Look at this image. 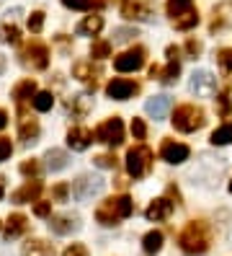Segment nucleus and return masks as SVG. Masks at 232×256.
<instances>
[{
    "label": "nucleus",
    "mask_w": 232,
    "mask_h": 256,
    "mask_svg": "<svg viewBox=\"0 0 232 256\" xmlns=\"http://www.w3.org/2000/svg\"><path fill=\"white\" fill-rule=\"evenodd\" d=\"M212 236H209V225L204 220H191L178 236V246L189 254V256H201L209 251Z\"/></svg>",
    "instance_id": "obj_1"
},
{
    "label": "nucleus",
    "mask_w": 232,
    "mask_h": 256,
    "mask_svg": "<svg viewBox=\"0 0 232 256\" xmlns=\"http://www.w3.org/2000/svg\"><path fill=\"white\" fill-rule=\"evenodd\" d=\"M132 212H134V202L127 197V194H121V197H111V200L98 204L96 220L103 225V228H114V225H119L121 220H127Z\"/></svg>",
    "instance_id": "obj_2"
},
{
    "label": "nucleus",
    "mask_w": 232,
    "mask_h": 256,
    "mask_svg": "<svg viewBox=\"0 0 232 256\" xmlns=\"http://www.w3.org/2000/svg\"><path fill=\"white\" fill-rule=\"evenodd\" d=\"M207 124V114L196 104H183L173 112V127L178 132H196Z\"/></svg>",
    "instance_id": "obj_3"
},
{
    "label": "nucleus",
    "mask_w": 232,
    "mask_h": 256,
    "mask_svg": "<svg viewBox=\"0 0 232 256\" xmlns=\"http://www.w3.org/2000/svg\"><path fill=\"white\" fill-rule=\"evenodd\" d=\"M106 182L98 176H90V174H83V176H77L72 186H70V194L77 200V202H90L93 197H98V194L103 192Z\"/></svg>",
    "instance_id": "obj_4"
},
{
    "label": "nucleus",
    "mask_w": 232,
    "mask_h": 256,
    "mask_svg": "<svg viewBox=\"0 0 232 256\" xmlns=\"http://www.w3.org/2000/svg\"><path fill=\"white\" fill-rule=\"evenodd\" d=\"M152 166V150L147 145H134L127 153V171L134 178H142Z\"/></svg>",
    "instance_id": "obj_5"
},
{
    "label": "nucleus",
    "mask_w": 232,
    "mask_h": 256,
    "mask_svg": "<svg viewBox=\"0 0 232 256\" xmlns=\"http://www.w3.org/2000/svg\"><path fill=\"white\" fill-rule=\"evenodd\" d=\"M93 138H96V142H106V145H121L124 142V124H121V119L119 116H111V119H106L103 124H98V130L93 132Z\"/></svg>",
    "instance_id": "obj_6"
},
{
    "label": "nucleus",
    "mask_w": 232,
    "mask_h": 256,
    "mask_svg": "<svg viewBox=\"0 0 232 256\" xmlns=\"http://www.w3.org/2000/svg\"><path fill=\"white\" fill-rule=\"evenodd\" d=\"M21 62L26 68H31V70H46V68H49V50H46V44H41L39 39H34L23 50Z\"/></svg>",
    "instance_id": "obj_7"
},
{
    "label": "nucleus",
    "mask_w": 232,
    "mask_h": 256,
    "mask_svg": "<svg viewBox=\"0 0 232 256\" xmlns=\"http://www.w3.org/2000/svg\"><path fill=\"white\" fill-rule=\"evenodd\" d=\"M145 57H147V50L145 47H132L127 52H121L116 60H114V68L119 72H134L145 65Z\"/></svg>",
    "instance_id": "obj_8"
},
{
    "label": "nucleus",
    "mask_w": 232,
    "mask_h": 256,
    "mask_svg": "<svg viewBox=\"0 0 232 256\" xmlns=\"http://www.w3.org/2000/svg\"><path fill=\"white\" fill-rule=\"evenodd\" d=\"M191 91H194L196 96H201V98L214 96V91H217V78H214L209 70H194V75H191Z\"/></svg>",
    "instance_id": "obj_9"
},
{
    "label": "nucleus",
    "mask_w": 232,
    "mask_h": 256,
    "mask_svg": "<svg viewBox=\"0 0 232 256\" xmlns=\"http://www.w3.org/2000/svg\"><path fill=\"white\" fill-rule=\"evenodd\" d=\"M49 230L54 236H70L75 230H80V215H72V212L54 215V218H49Z\"/></svg>",
    "instance_id": "obj_10"
},
{
    "label": "nucleus",
    "mask_w": 232,
    "mask_h": 256,
    "mask_svg": "<svg viewBox=\"0 0 232 256\" xmlns=\"http://www.w3.org/2000/svg\"><path fill=\"white\" fill-rule=\"evenodd\" d=\"M191 156V148L189 145H183V142H176V140H165L160 145V158L168 160V163H183V160H189Z\"/></svg>",
    "instance_id": "obj_11"
},
{
    "label": "nucleus",
    "mask_w": 232,
    "mask_h": 256,
    "mask_svg": "<svg viewBox=\"0 0 232 256\" xmlns=\"http://www.w3.org/2000/svg\"><path fill=\"white\" fill-rule=\"evenodd\" d=\"M44 184L39 182V178H28V182L21 186V189H15L13 192V202L15 204H26V202H39V194H41Z\"/></svg>",
    "instance_id": "obj_12"
},
{
    "label": "nucleus",
    "mask_w": 232,
    "mask_h": 256,
    "mask_svg": "<svg viewBox=\"0 0 232 256\" xmlns=\"http://www.w3.org/2000/svg\"><path fill=\"white\" fill-rule=\"evenodd\" d=\"M170 212H173V202H170L168 197H160V200H152L150 207L145 210V218L150 222H163L170 218Z\"/></svg>",
    "instance_id": "obj_13"
},
{
    "label": "nucleus",
    "mask_w": 232,
    "mask_h": 256,
    "mask_svg": "<svg viewBox=\"0 0 232 256\" xmlns=\"http://www.w3.org/2000/svg\"><path fill=\"white\" fill-rule=\"evenodd\" d=\"M106 94L111 96L114 101H127L132 94H137V83H132L127 78H114L111 83L106 86Z\"/></svg>",
    "instance_id": "obj_14"
},
{
    "label": "nucleus",
    "mask_w": 232,
    "mask_h": 256,
    "mask_svg": "<svg viewBox=\"0 0 232 256\" xmlns=\"http://www.w3.org/2000/svg\"><path fill=\"white\" fill-rule=\"evenodd\" d=\"M39 132H41L39 122H36V119H31V116H26V112L21 109V127H18L21 142H23V145H34V142L39 140Z\"/></svg>",
    "instance_id": "obj_15"
},
{
    "label": "nucleus",
    "mask_w": 232,
    "mask_h": 256,
    "mask_svg": "<svg viewBox=\"0 0 232 256\" xmlns=\"http://www.w3.org/2000/svg\"><path fill=\"white\" fill-rule=\"evenodd\" d=\"M90 142H93V132L88 127H72L67 132V145L72 150H77V153H80V150H88Z\"/></svg>",
    "instance_id": "obj_16"
},
{
    "label": "nucleus",
    "mask_w": 232,
    "mask_h": 256,
    "mask_svg": "<svg viewBox=\"0 0 232 256\" xmlns=\"http://www.w3.org/2000/svg\"><path fill=\"white\" fill-rule=\"evenodd\" d=\"M98 75H101V70H98V68H93V62H88V60H80V62H75V65H72V78L83 80V83H90L93 88H96Z\"/></svg>",
    "instance_id": "obj_17"
},
{
    "label": "nucleus",
    "mask_w": 232,
    "mask_h": 256,
    "mask_svg": "<svg viewBox=\"0 0 232 256\" xmlns=\"http://www.w3.org/2000/svg\"><path fill=\"white\" fill-rule=\"evenodd\" d=\"M121 13H124L127 18H137V21H150V18L155 16L152 6H150V3H139V0H129V3L121 8Z\"/></svg>",
    "instance_id": "obj_18"
},
{
    "label": "nucleus",
    "mask_w": 232,
    "mask_h": 256,
    "mask_svg": "<svg viewBox=\"0 0 232 256\" xmlns=\"http://www.w3.org/2000/svg\"><path fill=\"white\" fill-rule=\"evenodd\" d=\"M90 106H93V98H90V96H85V94H77V96L67 98L65 112H67V114H72L75 119H83V116L90 112Z\"/></svg>",
    "instance_id": "obj_19"
},
{
    "label": "nucleus",
    "mask_w": 232,
    "mask_h": 256,
    "mask_svg": "<svg viewBox=\"0 0 232 256\" xmlns=\"http://www.w3.org/2000/svg\"><path fill=\"white\" fill-rule=\"evenodd\" d=\"M170 106H173L170 96H152V98H147V104H145V112H147L152 119H165V114L170 112Z\"/></svg>",
    "instance_id": "obj_20"
},
{
    "label": "nucleus",
    "mask_w": 232,
    "mask_h": 256,
    "mask_svg": "<svg viewBox=\"0 0 232 256\" xmlns=\"http://www.w3.org/2000/svg\"><path fill=\"white\" fill-rule=\"evenodd\" d=\"M21 256H54V246L41 240V238H31V240L23 244Z\"/></svg>",
    "instance_id": "obj_21"
},
{
    "label": "nucleus",
    "mask_w": 232,
    "mask_h": 256,
    "mask_svg": "<svg viewBox=\"0 0 232 256\" xmlns=\"http://www.w3.org/2000/svg\"><path fill=\"white\" fill-rule=\"evenodd\" d=\"M28 230V218L26 215H21V212H13L10 218H8V222H5V238L10 240V238H18V236H23Z\"/></svg>",
    "instance_id": "obj_22"
},
{
    "label": "nucleus",
    "mask_w": 232,
    "mask_h": 256,
    "mask_svg": "<svg viewBox=\"0 0 232 256\" xmlns=\"http://www.w3.org/2000/svg\"><path fill=\"white\" fill-rule=\"evenodd\" d=\"M46 168L49 171H65L67 168V163H70V156L65 153V150H59V148H52V150H46Z\"/></svg>",
    "instance_id": "obj_23"
},
{
    "label": "nucleus",
    "mask_w": 232,
    "mask_h": 256,
    "mask_svg": "<svg viewBox=\"0 0 232 256\" xmlns=\"http://www.w3.org/2000/svg\"><path fill=\"white\" fill-rule=\"evenodd\" d=\"M34 96H36V80H34V78H26V80H21V83L13 86V98L18 101V104L34 98Z\"/></svg>",
    "instance_id": "obj_24"
},
{
    "label": "nucleus",
    "mask_w": 232,
    "mask_h": 256,
    "mask_svg": "<svg viewBox=\"0 0 232 256\" xmlns=\"http://www.w3.org/2000/svg\"><path fill=\"white\" fill-rule=\"evenodd\" d=\"M101 28H103V18L93 13V16H85L80 24H77V34L80 36H96Z\"/></svg>",
    "instance_id": "obj_25"
},
{
    "label": "nucleus",
    "mask_w": 232,
    "mask_h": 256,
    "mask_svg": "<svg viewBox=\"0 0 232 256\" xmlns=\"http://www.w3.org/2000/svg\"><path fill=\"white\" fill-rule=\"evenodd\" d=\"M199 24V10L196 8H189L186 13H181L178 18H173V26L181 28V32H189V28H194Z\"/></svg>",
    "instance_id": "obj_26"
},
{
    "label": "nucleus",
    "mask_w": 232,
    "mask_h": 256,
    "mask_svg": "<svg viewBox=\"0 0 232 256\" xmlns=\"http://www.w3.org/2000/svg\"><path fill=\"white\" fill-rule=\"evenodd\" d=\"M163 240H165V236H163L160 230H150V233L142 238V248H145V254H158V251L163 248Z\"/></svg>",
    "instance_id": "obj_27"
},
{
    "label": "nucleus",
    "mask_w": 232,
    "mask_h": 256,
    "mask_svg": "<svg viewBox=\"0 0 232 256\" xmlns=\"http://www.w3.org/2000/svg\"><path fill=\"white\" fill-rule=\"evenodd\" d=\"M0 42H5V44H18L21 42V28L5 21V24H0Z\"/></svg>",
    "instance_id": "obj_28"
},
{
    "label": "nucleus",
    "mask_w": 232,
    "mask_h": 256,
    "mask_svg": "<svg viewBox=\"0 0 232 256\" xmlns=\"http://www.w3.org/2000/svg\"><path fill=\"white\" fill-rule=\"evenodd\" d=\"M230 142H232V122L217 127L212 132V145H230Z\"/></svg>",
    "instance_id": "obj_29"
},
{
    "label": "nucleus",
    "mask_w": 232,
    "mask_h": 256,
    "mask_svg": "<svg viewBox=\"0 0 232 256\" xmlns=\"http://www.w3.org/2000/svg\"><path fill=\"white\" fill-rule=\"evenodd\" d=\"M31 101H34V109H36V112H49V109L54 106L52 91H36V96L31 98Z\"/></svg>",
    "instance_id": "obj_30"
},
{
    "label": "nucleus",
    "mask_w": 232,
    "mask_h": 256,
    "mask_svg": "<svg viewBox=\"0 0 232 256\" xmlns=\"http://www.w3.org/2000/svg\"><path fill=\"white\" fill-rule=\"evenodd\" d=\"M90 57H93V60H106V57H111V42H106V39L93 42V44H90Z\"/></svg>",
    "instance_id": "obj_31"
},
{
    "label": "nucleus",
    "mask_w": 232,
    "mask_h": 256,
    "mask_svg": "<svg viewBox=\"0 0 232 256\" xmlns=\"http://www.w3.org/2000/svg\"><path fill=\"white\" fill-rule=\"evenodd\" d=\"M178 75H181V62H178V60H170L168 68H165V70H160L158 78H160L163 83H173V80L178 78Z\"/></svg>",
    "instance_id": "obj_32"
},
{
    "label": "nucleus",
    "mask_w": 232,
    "mask_h": 256,
    "mask_svg": "<svg viewBox=\"0 0 232 256\" xmlns=\"http://www.w3.org/2000/svg\"><path fill=\"white\" fill-rule=\"evenodd\" d=\"M191 6V0H168V13H170V18H178L181 13H186Z\"/></svg>",
    "instance_id": "obj_33"
},
{
    "label": "nucleus",
    "mask_w": 232,
    "mask_h": 256,
    "mask_svg": "<svg viewBox=\"0 0 232 256\" xmlns=\"http://www.w3.org/2000/svg\"><path fill=\"white\" fill-rule=\"evenodd\" d=\"M39 171H41V166H39V160H34V158L21 163V174L28 176V178H39Z\"/></svg>",
    "instance_id": "obj_34"
},
{
    "label": "nucleus",
    "mask_w": 232,
    "mask_h": 256,
    "mask_svg": "<svg viewBox=\"0 0 232 256\" xmlns=\"http://www.w3.org/2000/svg\"><path fill=\"white\" fill-rule=\"evenodd\" d=\"M217 60H220L222 70L232 78V50H220V54H217Z\"/></svg>",
    "instance_id": "obj_35"
},
{
    "label": "nucleus",
    "mask_w": 232,
    "mask_h": 256,
    "mask_svg": "<svg viewBox=\"0 0 232 256\" xmlns=\"http://www.w3.org/2000/svg\"><path fill=\"white\" fill-rule=\"evenodd\" d=\"M28 28H31L34 34H39L41 28H44V13H41V10H34V13L28 16Z\"/></svg>",
    "instance_id": "obj_36"
},
{
    "label": "nucleus",
    "mask_w": 232,
    "mask_h": 256,
    "mask_svg": "<svg viewBox=\"0 0 232 256\" xmlns=\"http://www.w3.org/2000/svg\"><path fill=\"white\" fill-rule=\"evenodd\" d=\"M93 163H96L98 168H116V156L103 153V156H96V158H93Z\"/></svg>",
    "instance_id": "obj_37"
},
{
    "label": "nucleus",
    "mask_w": 232,
    "mask_h": 256,
    "mask_svg": "<svg viewBox=\"0 0 232 256\" xmlns=\"http://www.w3.org/2000/svg\"><path fill=\"white\" fill-rule=\"evenodd\" d=\"M67 194H70V186H67V184H57V186L52 189V202H65Z\"/></svg>",
    "instance_id": "obj_38"
},
{
    "label": "nucleus",
    "mask_w": 232,
    "mask_h": 256,
    "mask_svg": "<svg viewBox=\"0 0 232 256\" xmlns=\"http://www.w3.org/2000/svg\"><path fill=\"white\" fill-rule=\"evenodd\" d=\"M62 3L72 10H90L93 8V0H62Z\"/></svg>",
    "instance_id": "obj_39"
},
{
    "label": "nucleus",
    "mask_w": 232,
    "mask_h": 256,
    "mask_svg": "<svg viewBox=\"0 0 232 256\" xmlns=\"http://www.w3.org/2000/svg\"><path fill=\"white\" fill-rule=\"evenodd\" d=\"M132 134H134V140H145L147 127H145L142 119H132Z\"/></svg>",
    "instance_id": "obj_40"
},
{
    "label": "nucleus",
    "mask_w": 232,
    "mask_h": 256,
    "mask_svg": "<svg viewBox=\"0 0 232 256\" xmlns=\"http://www.w3.org/2000/svg\"><path fill=\"white\" fill-rule=\"evenodd\" d=\"M34 215L36 218H49L52 215V202H36L34 204Z\"/></svg>",
    "instance_id": "obj_41"
},
{
    "label": "nucleus",
    "mask_w": 232,
    "mask_h": 256,
    "mask_svg": "<svg viewBox=\"0 0 232 256\" xmlns=\"http://www.w3.org/2000/svg\"><path fill=\"white\" fill-rule=\"evenodd\" d=\"M10 153H13V145H10V140H8V138H0V163L8 160V158H10Z\"/></svg>",
    "instance_id": "obj_42"
},
{
    "label": "nucleus",
    "mask_w": 232,
    "mask_h": 256,
    "mask_svg": "<svg viewBox=\"0 0 232 256\" xmlns=\"http://www.w3.org/2000/svg\"><path fill=\"white\" fill-rule=\"evenodd\" d=\"M132 36H137L134 28H116L114 32V42H129Z\"/></svg>",
    "instance_id": "obj_43"
},
{
    "label": "nucleus",
    "mask_w": 232,
    "mask_h": 256,
    "mask_svg": "<svg viewBox=\"0 0 232 256\" xmlns=\"http://www.w3.org/2000/svg\"><path fill=\"white\" fill-rule=\"evenodd\" d=\"M62 256H88V248L83 244H72V246L65 248V254H62Z\"/></svg>",
    "instance_id": "obj_44"
},
{
    "label": "nucleus",
    "mask_w": 232,
    "mask_h": 256,
    "mask_svg": "<svg viewBox=\"0 0 232 256\" xmlns=\"http://www.w3.org/2000/svg\"><path fill=\"white\" fill-rule=\"evenodd\" d=\"M217 104H220V114H222V116H227V114H230V109H232V101H230V96H227V94L217 96Z\"/></svg>",
    "instance_id": "obj_45"
},
{
    "label": "nucleus",
    "mask_w": 232,
    "mask_h": 256,
    "mask_svg": "<svg viewBox=\"0 0 232 256\" xmlns=\"http://www.w3.org/2000/svg\"><path fill=\"white\" fill-rule=\"evenodd\" d=\"M186 50H189V54H191V57L201 54V42H196V39H189V44H186Z\"/></svg>",
    "instance_id": "obj_46"
},
{
    "label": "nucleus",
    "mask_w": 232,
    "mask_h": 256,
    "mask_svg": "<svg viewBox=\"0 0 232 256\" xmlns=\"http://www.w3.org/2000/svg\"><path fill=\"white\" fill-rule=\"evenodd\" d=\"M5 124H8V114H5L3 109H0V130H3Z\"/></svg>",
    "instance_id": "obj_47"
},
{
    "label": "nucleus",
    "mask_w": 232,
    "mask_h": 256,
    "mask_svg": "<svg viewBox=\"0 0 232 256\" xmlns=\"http://www.w3.org/2000/svg\"><path fill=\"white\" fill-rule=\"evenodd\" d=\"M168 57L170 60H178V47H168Z\"/></svg>",
    "instance_id": "obj_48"
},
{
    "label": "nucleus",
    "mask_w": 232,
    "mask_h": 256,
    "mask_svg": "<svg viewBox=\"0 0 232 256\" xmlns=\"http://www.w3.org/2000/svg\"><path fill=\"white\" fill-rule=\"evenodd\" d=\"M5 65H8V62H5V54H0V75L5 72Z\"/></svg>",
    "instance_id": "obj_49"
},
{
    "label": "nucleus",
    "mask_w": 232,
    "mask_h": 256,
    "mask_svg": "<svg viewBox=\"0 0 232 256\" xmlns=\"http://www.w3.org/2000/svg\"><path fill=\"white\" fill-rule=\"evenodd\" d=\"M3 194H5V178L0 176V200H3Z\"/></svg>",
    "instance_id": "obj_50"
},
{
    "label": "nucleus",
    "mask_w": 232,
    "mask_h": 256,
    "mask_svg": "<svg viewBox=\"0 0 232 256\" xmlns=\"http://www.w3.org/2000/svg\"><path fill=\"white\" fill-rule=\"evenodd\" d=\"M230 192H232V182H230Z\"/></svg>",
    "instance_id": "obj_51"
}]
</instances>
